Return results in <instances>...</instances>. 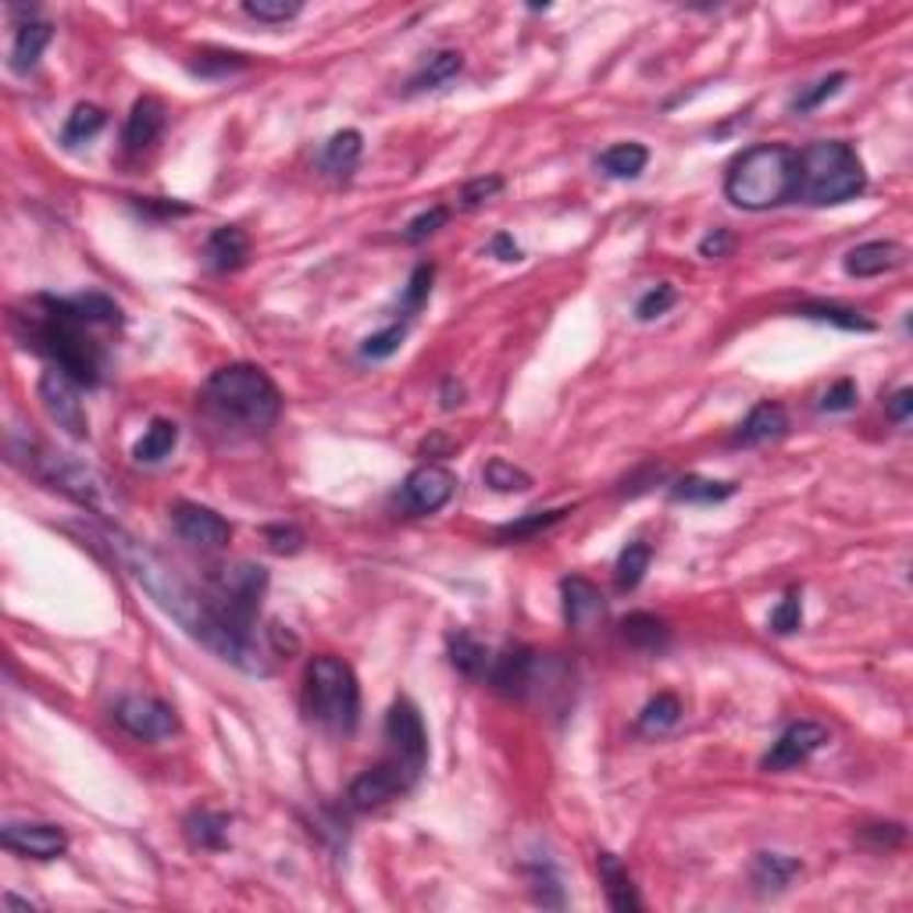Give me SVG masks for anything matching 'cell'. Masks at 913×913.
Instances as JSON below:
<instances>
[{"label": "cell", "instance_id": "obj_1", "mask_svg": "<svg viewBox=\"0 0 913 913\" xmlns=\"http://www.w3.org/2000/svg\"><path fill=\"white\" fill-rule=\"evenodd\" d=\"M104 539L111 542V550L119 553V561L125 564L128 575L150 593V599L168 613L171 621H179L185 635H193L200 646H207L214 656H222L225 664L247 670V675H268L271 664H268L264 650L253 642V635L228 632V628L214 618L207 596L196 593L193 585H185L179 578V571L168 567V561H161L154 550H147L133 536L119 532V528H114V532H104Z\"/></svg>", "mask_w": 913, "mask_h": 913}, {"label": "cell", "instance_id": "obj_2", "mask_svg": "<svg viewBox=\"0 0 913 913\" xmlns=\"http://www.w3.org/2000/svg\"><path fill=\"white\" fill-rule=\"evenodd\" d=\"M204 407L222 428H239V432H264L279 421L282 393L271 375L257 364H225L207 379L200 393Z\"/></svg>", "mask_w": 913, "mask_h": 913}, {"label": "cell", "instance_id": "obj_3", "mask_svg": "<svg viewBox=\"0 0 913 913\" xmlns=\"http://www.w3.org/2000/svg\"><path fill=\"white\" fill-rule=\"evenodd\" d=\"M799 150L785 143H756L742 150L724 176V196L742 211H775L796 200Z\"/></svg>", "mask_w": 913, "mask_h": 913}, {"label": "cell", "instance_id": "obj_4", "mask_svg": "<svg viewBox=\"0 0 913 913\" xmlns=\"http://www.w3.org/2000/svg\"><path fill=\"white\" fill-rule=\"evenodd\" d=\"M36 304L43 307L40 314H25V339L29 347L40 350L43 357H50V364L57 371H65V375L82 385V390H93L100 382V350L97 342L86 336V328L76 322L71 314H65L57 307L54 296H40Z\"/></svg>", "mask_w": 913, "mask_h": 913}, {"label": "cell", "instance_id": "obj_5", "mask_svg": "<svg viewBox=\"0 0 913 913\" xmlns=\"http://www.w3.org/2000/svg\"><path fill=\"white\" fill-rule=\"evenodd\" d=\"M867 190V171L860 154L842 139H818L799 154L796 196L810 207L849 204Z\"/></svg>", "mask_w": 913, "mask_h": 913}, {"label": "cell", "instance_id": "obj_6", "mask_svg": "<svg viewBox=\"0 0 913 913\" xmlns=\"http://www.w3.org/2000/svg\"><path fill=\"white\" fill-rule=\"evenodd\" d=\"M304 707L314 724L332 735H353L361 721V685L347 661L332 653H318L307 661L304 675Z\"/></svg>", "mask_w": 913, "mask_h": 913}, {"label": "cell", "instance_id": "obj_7", "mask_svg": "<svg viewBox=\"0 0 913 913\" xmlns=\"http://www.w3.org/2000/svg\"><path fill=\"white\" fill-rule=\"evenodd\" d=\"M8 450H11V461L29 456L25 471H33V475L47 482L50 489L65 493L68 499H76L79 507L93 510V514H108V507H111L108 482L100 478L93 467H86L82 461H76V456H68V453H54L47 447H40L36 439H25V450L8 442Z\"/></svg>", "mask_w": 913, "mask_h": 913}, {"label": "cell", "instance_id": "obj_8", "mask_svg": "<svg viewBox=\"0 0 913 913\" xmlns=\"http://www.w3.org/2000/svg\"><path fill=\"white\" fill-rule=\"evenodd\" d=\"M264 593H268V571L250 561L218 567L207 578V589H204L214 618L236 635H250Z\"/></svg>", "mask_w": 913, "mask_h": 913}, {"label": "cell", "instance_id": "obj_9", "mask_svg": "<svg viewBox=\"0 0 913 913\" xmlns=\"http://www.w3.org/2000/svg\"><path fill=\"white\" fill-rule=\"evenodd\" d=\"M385 739L393 746V760L407 770L410 781H418V775L428 764V735H425V721L418 707L410 699H396L385 713Z\"/></svg>", "mask_w": 913, "mask_h": 913}, {"label": "cell", "instance_id": "obj_10", "mask_svg": "<svg viewBox=\"0 0 913 913\" xmlns=\"http://www.w3.org/2000/svg\"><path fill=\"white\" fill-rule=\"evenodd\" d=\"M79 390L82 385L71 382L65 371H43L40 375V385H36V393H40V404L43 410H47V418L61 428V432H68L71 439H86L90 436V418H86V407H82V399H79Z\"/></svg>", "mask_w": 913, "mask_h": 913}, {"label": "cell", "instance_id": "obj_11", "mask_svg": "<svg viewBox=\"0 0 913 913\" xmlns=\"http://www.w3.org/2000/svg\"><path fill=\"white\" fill-rule=\"evenodd\" d=\"M114 721L139 742H165L179 732L176 710L154 696H125L114 707Z\"/></svg>", "mask_w": 913, "mask_h": 913}, {"label": "cell", "instance_id": "obj_12", "mask_svg": "<svg viewBox=\"0 0 913 913\" xmlns=\"http://www.w3.org/2000/svg\"><path fill=\"white\" fill-rule=\"evenodd\" d=\"M827 728L818 724V721H792L785 732L775 739V746L767 749L764 756V770H789V767H799V764H807L813 753L824 749L827 746Z\"/></svg>", "mask_w": 913, "mask_h": 913}, {"label": "cell", "instance_id": "obj_13", "mask_svg": "<svg viewBox=\"0 0 913 913\" xmlns=\"http://www.w3.org/2000/svg\"><path fill=\"white\" fill-rule=\"evenodd\" d=\"M0 842H4V849L29 856V860H57L68 849L65 827L47 821H8Z\"/></svg>", "mask_w": 913, "mask_h": 913}, {"label": "cell", "instance_id": "obj_14", "mask_svg": "<svg viewBox=\"0 0 913 913\" xmlns=\"http://www.w3.org/2000/svg\"><path fill=\"white\" fill-rule=\"evenodd\" d=\"M171 525H176L182 542H190V546H200V550H222V546H228V539H233V525H228L218 510L200 507V504H176V510H171Z\"/></svg>", "mask_w": 913, "mask_h": 913}, {"label": "cell", "instance_id": "obj_15", "mask_svg": "<svg viewBox=\"0 0 913 913\" xmlns=\"http://www.w3.org/2000/svg\"><path fill=\"white\" fill-rule=\"evenodd\" d=\"M453 489H456L453 471L439 467V464H421V467H414L404 482V504L414 514H436L453 499Z\"/></svg>", "mask_w": 913, "mask_h": 913}, {"label": "cell", "instance_id": "obj_16", "mask_svg": "<svg viewBox=\"0 0 913 913\" xmlns=\"http://www.w3.org/2000/svg\"><path fill=\"white\" fill-rule=\"evenodd\" d=\"M410 785L414 781L407 778L404 767H399L396 760H385L379 767L364 770L361 778H353V785H350V807H357V810H379V807L390 803V799H396L399 792H407Z\"/></svg>", "mask_w": 913, "mask_h": 913}, {"label": "cell", "instance_id": "obj_17", "mask_svg": "<svg viewBox=\"0 0 913 913\" xmlns=\"http://www.w3.org/2000/svg\"><path fill=\"white\" fill-rule=\"evenodd\" d=\"M561 596H564V621L575 632H589L593 624H599L607 618V604L599 589L582 575H571L561 582Z\"/></svg>", "mask_w": 913, "mask_h": 913}, {"label": "cell", "instance_id": "obj_18", "mask_svg": "<svg viewBox=\"0 0 913 913\" xmlns=\"http://www.w3.org/2000/svg\"><path fill=\"white\" fill-rule=\"evenodd\" d=\"M536 678V653L528 646H507L499 656H493L489 664V681L499 696L521 699L528 692V685Z\"/></svg>", "mask_w": 913, "mask_h": 913}, {"label": "cell", "instance_id": "obj_19", "mask_svg": "<svg viewBox=\"0 0 913 913\" xmlns=\"http://www.w3.org/2000/svg\"><path fill=\"white\" fill-rule=\"evenodd\" d=\"M906 261V250L899 247V243L892 239H870V243H860V247H853L846 253V261H842V268H846V275L853 279H875V275H884V271H892Z\"/></svg>", "mask_w": 913, "mask_h": 913}, {"label": "cell", "instance_id": "obj_20", "mask_svg": "<svg viewBox=\"0 0 913 913\" xmlns=\"http://www.w3.org/2000/svg\"><path fill=\"white\" fill-rule=\"evenodd\" d=\"M785 432H789V414H785L781 404H770V399H764V404H756L746 414V418H742V425L735 428L732 442H735V447H764V442L781 439Z\"/></svg>", "mask_w": 913, "mask_h": 913}, {"label": "cell", "instance_id": "obj_21", "mask_svg": "<svg viewBox=\"0 0 913 913\" xmlns=\"http://www.w3.org/2000/svg\"><path fill=\"white\" fill-rule=\"evenodd\" d=\"M596 870H599V881H604V892H607L610 910H618V913H639L642 910V899L635 892V881H632V875H628V867L621 864V856L599 853L596 856Z\"/></svg>", "mask_w": 913, "mask_h": 913}, {"label": "cell", "instance_id": "obj_22", "mask_svg": "<svg viewBox=\"0 0 913 913\" xmlns=\"http://www.w3.org/2000/svg\"><path fill=\"white\" fill-rule=\"evenodd\" d=\"M204 257L214 271H236L247 264V257H250V236L243 233L239 225H218L207 236Z\"/></svg>", "mask_w": 913, "mask_h": 913}, {"label": "cell", "instance_id": "obj_23", "mask_svg": "<svg viewBox=\"0 0 913 913\" xmlns=\"http://www.w3.org/2000/svg\"><path fill=\"white\" fill-rule=\"evenodd\" d=\"M161 128H165V104L157 97H139L133 111H128L122 139L128 150H147L150 143L161 136Z\"/></svg>", "mask_w": 913, "mask_h": 913}, {"label": "cell", "instance_id": "obj_24", "mask_svg": "<svg viewBox=\"0 0 913 913\" xmlns=\"http://www.w3.org/2000/svg\"><path fill=\"white\" fill-rule=\"evenodd\" d=\"M54 40V25L50 22H40V19H25L19 25V33H14V47H11V71H33L40 65L43 50H47V43Z\"/></svg>", "mask_w": 913, "mask_h": 913}, {"label": "cell", "instance_id": "obj_25", "mask_svg": "<svg viewBox=\"0 0 913 913\" xmlns=\"http://www.w3.org/2000/svg\"><path fill=\"white\" fill-rule=\"evenodd\" d=\"M57 307L65 314H71L82 325H119L122 322V307L114 304L104 293H79V296H54Z\"/></svg>", "mask_w": 913, "mask_h": 913}, {"label": "cell", "instance_id": "obj_26", "mask_svg": "<svg viewBox=\"0 0 913 913\" xmlns=\"http://www.w3.org/2000/svg\"><path fill=\"white\" fill-rule=\"evenodd\" d=\"M621 639L635 650L661 653L670 642V628L661 618H653V613L635 610V613H628V618H621Z\"/></svg>", "mask_w": 913, "mask_h": 913}, {"label": "cell", "instance_id": "obj_27", "mask_svg": "<svg viewBox=\"0 0 913 913\" xmlns=\"http://www.w3.org/2000/svg\"><path fill=\"white\" fill-rule=\"evenodd\" d=\"M447 650H450V664L461 670V675H467V678H485V675H489V664H493L489 650H485L471 632H464V628L450 632Z\"/></svg>", "mask_w": 913, "mask_h": 913}, {"label": "cell", "instance_id": "obj_28", "mask_svg": "<svg viewBox=\"0 0 913 913\" xmlns=\"http://www.w3.org/2000/svg\"><path fill=\"white\" fill-rule=\"evenodd\" d=\"M803 870V864L792 860V856H781V853H756L753 860V884L760 892H781L789 889V881Z\"/></svg>", "mask_w": 913, "mask_h": 913}, {"label": "cell", "instance_id": "obj_29", "mask_svg": "<svg viewBox=\"0 0 913 913\" xmlns=\"http://www.w3.org/2000/svg\"><path fill=\"white\" fill-rule=\"evenodd\" d=\"M599 168L610 179H639L650 165V150L642 143H613L604 154H599Z\"/></svg>", "mask_w": 913, "mask_h": 913}, {"label": "cell", "instance_id": "obj_30", "mask_svg": "<svg viewBox=\"0 0 913 913\" xmlns=\"http://www.w3.org/2000/svg\"><path fill=\"white\" fill-rule=\"evenodd\" d=\"M185 838L196 849H225L228 842V813L222 810H193L185 818Z\"/></svg>", "mask_w": 913, "mask_h": 913}, {"label": "cell", "instance_id": "obj_31", "mask_svg": "<svg viewBox=\"0 0 913 913\" xmlns=\"http://www.w3.org/2000/svg\"><path fill=\"white\" fill-rule=\"evenodd\" d=\"M799 318L807 322H824V325H835L842 332H875V322L864 318L860 311L853 307H838V304H827V300H813V304L796 307Z\"/></svg>", "mask_w": 913, "mask_h": 913}, {"label": "cell", "instance_id": "obj_32", "mask_svg": "<svg viewBox=\"0 0 913 913\" xmlns=\"http://www.w3.org/2000/svg\"><path fill=\"white\" fill-rule=\"evenodd\" d=\"M461 68H464V57L456 54V50H439L428 57V65L407 82V93H428V90H439V86H447L453 76H461Z\"/></svg>", "mask_w": 913, "mask_h": 913}, {"label": "cell", "instance_id": "obj_33", "mask_svg": "<svg viewBox=\"0 0 913 913\" xmlns=\"http://www.w3.org/2000/svg\"><path fill=\"white\" fill-rule=\"evenodd\" d=\"M176 442H179V425L168 421V418H154L150 428L139 436V442L133 447V456L139 464H157L176 450Z\"/></svg>", "mask_w": 913, "mask_h": 913}, {"label": "cell", "instance_id": "obj_34", "mask_svg": "<svg viewBox=\"0 0 913 913\" xmlns=\"http://www.w3.org/2000/svg\"><path fill=\"white\" fill-rule=\"evenodd\" d=\"M364 150V136L357 133V128H342L332 139L325 143L322 150V168L328 176H347V171L357 165V157Z\"/></svg>", "mask_w": 913, "mask_h": 913}, {"label": "cell", "instance_id": "obj_35", "mask_svg": "<svg viewBox=\"0 0 913 913\" xmlns=\"http://www.w3.org/2000/svg\"><path fill=\"white\" fill-rule=\"evenodd\" d=\"M670 496H675L678 504H724L728 496H735V482L685 475L681 482L670 485Z\"/></svg>", "mask_w": 913, "mask_h": 913}, {"label": "cell", "instance_id": "obj_36", "mask_svg": "<svg viewBox=\"0 0 913 913\" xmlns=\"http://www.w3.org/2000/svg\"><path fill=\"white\" fill-rule=\"evenodd\" d=\"M564 514H571L567 507H556V510H528L521 518H514L507 525L496 528V539L499 542H521V539H532L539 532H546L556 521H564Z\"/></svg>", "mask_w": 913, "mask_h": 913}, {"label": "cell", "instance_id": "obj_37", "mask_svg": "<svg viewBox=\"0 0 913 913\" xmlns=\"http://www.w3.org/2000/svg\"><path fill=\"white\" fill-rule=\"evenodd\" d=\"M104 125H108L104 108H97V104H76V108H71V114H68L65 128H61V143H65V147H79V143H90Z\"/></svg>", "mask_w": 913, "mask_h": 913}, {"label": "cell", "instance_id": "obj_38", "mask_svg": "<svg viewBox=\"0 0 913 913\" xmlns=\"http://www.w3.org/2000/svg\"><path fill=\"white\" fill-rule=\"evenodd\" d=\"M681 721V699L675 692H661L656 699H650L639 713V728L650 735H661L667 728H675Z\"/></svg>", "mask_w": 913, "mask_h": 913}, {"label": "cell", "instance_id": "obj_39", "mask_svg": "<svg viewBox=\"0 0 913 913\" xmlns=\"http://www.w3.org/2000/svg\"><path fill=\"white\" fill-rule=\"evenodd\" d=\"M650 561H653V550L646 546V542H628V546L621 550V556H618V567H613L618 589H621V593L635 589V585H639L642 578H646Z\"/></svg>", "mask_w": 913, "mask_h": 913}, {"label": "cell", "instance_id": "obj_40", "mask_svg": "<svg viewBox=\"0 0 913 913\" xmlns=\"http://www.w3.org/2000/svg\"><path fill=\"white\" fill-rule=\"evenodd\" d=\"M482 478L493 493H528L532 489V475L521 467H514L510 461H504V456H493V461L485 464Z\"/></svg>", "mask_w": 913, "mask_h": 913}, {"label": "cell", "instance_id": "obj_41", "mask_svg": "<svg viewBox=\"0 0 913 913\" xmlns=\"http://www.w3.org/2000/svg\"><path fill=\"white\" fill-rule=\"evenodd\" d=\"M432 279H436V268L421 261L418 268L410 271V279L404 285V296H399V311H404V318L410 314H418L428 304V293H432Z\"/></svg>", "mask_w": 913, "mask_h": 913}, {"label": "cell", "instance_id": "obj_42", "mask_svg": "<svg viewBox=\"0 0 913 913\" xmlns=\"http://www.w3.org/2000/svg\"><path fill=\"white\" fill-rule=\"evenodd\" d=\"M200 61L190 65L193 76H204V79H225V76H233V71H243L250 61L243 54H228V50H204V54H196Z\"/></svg>", "mask_w": 913, "mask_h": 913}, {"label": "cell", "instance_id": "obj_43", "mask_svg": "<svg viewBox=\"0 0 913 913\" xmlns=\"http://www.w3.org/2000/svg\"><path fill=\"white\" fill-rule=\"evenodd\" d=\"M846 82H849V76H846V71H832V76L818 79V82L810 86V90H803V93H799V97L792 100V111H796V114L818 111V108L824 104V100H832V97H835V93H838V90H842V86H846Z\"/></svg>", "mask_w": 913, "mask_h": 913}, {"label": "cell", "instance_id": "obj_44", "mask_svg": "<svg viewBox=\"0 0 913 913\" xmlns=\"http://www.w3.org/2000/svg\"><path fill=\"white\" fill-rule=\"evenodd\" d=\"M404 339H407V325L396 322V325H390V328H382V332L368 336L364 347H361V353L368 357V361H385V357H393L399 347H404Z\"/></svg>", "mask_w": 913, "mask_h": 913}, {"label": "cell", "instance_id": "obj_45", "mask_svg": "<svg viewBox=\"0 0 913 913\" xmlns=\"http://www.w3.org/2000/svg\"><path fill=\"white\" fill-rule=\"evenodd\" d=\"M675 285L670 282H661V285H653L650 293H642L639 296V304H635V318L639 322H653V318H661V314H667L670 307H675Z\"/></svg>", "mask_w": 913, "mask_h": 913}, {"label": "cell", "instance_id": "obj_46", "mask_svg": "<svg viewBox=\"0 0 913 913\" xmlns=\"http://www.w3.org/2000/svg\"><path fill=\"white\" fill-rule=\"evenodd\" d=\"M799 624H803V599H799V593H789L775 610H770L767 628L775 635H792V632H799Z\"/></svg>", "mask_w": 913, "mask_h": 913}, {"label": "cell", "instance_id": "obj_47", "mask_svg": "<svg viewBox=\"0 0 913 913\" xmlns=\"http://www.w3.org/2000/svg\"><path fill=\"white\" fill-rule=\"evenodd\" d=\"M243 11L257 22H290L304 11V4L300 0H247Z\"/></svg>", "mask_w": 913, "mask_h": 913}, {"label": "cell", "instance_id": "obj_48", "mask_svg": "<svg viewBox=\"0 0 913 913\" xmlns=\"http://www.w3.org/2000/svg\"><path fill=\"white\" fill-rule=\"evenodd\" d=\"M447 218H450V211L442 207V204L428 207V211H421V214H418V218H410V222H407V228H404V239H407V243H425L428 236L439 233V228L447 225Z\"/></svg>", "mask_w": 913, "mask_h": 913}, {"label": "cell", "instance_id": "obj_49", "mask_svg": "<svg viewBox=\"0 0 913 913\" xmlns=\"http://www.w3.org/2000/svg\"><path fill=\"white\" fill-rule=\"evenodd\" d=\"M532 889H536V903L556 906V910L564 906V889H561V881H556V875H553L550 867L532 870Z\"/></svg>", "mask_w": 913, "mask_h": 913}, {"label": "cell", "instance_id": "obj_50", "mask_svg": "<svg viewBox=\"0 0 913 913\" xmlns=\"http://www.w3.org/2000/svg\"><path fill=\"white\" fill-rule=\"evenodd\" d=\"M856 399H860V393H856V382H853V379H842V382H835L832 390H827V393L821 396V410H827V414H846V410L856 407Z\"/></svg>", "mask_w": 913, "mask_h": 913}, {"label": "cell", "instance_id": "obj_51", "mask_svg": "<svg viewBox=\"0 0 913 913\" xmlns=\"http://www.w3.org/2000/svg\"><path fill=\"white\" fill-rule=\"evenodd\" d=\"M499 190H504V179H499V176H478V179H471L461 190V204L464 207H478V204H485V200H493Z\"/></svg>", "mask_w": 913, "mask_h": 913}, {"label": "cell", "instance_id": "obj_52", "mask_svg": "<svg viewBox=\"0 0 913 913\" xmlns=\"http://www.w3.org/2000/svg\"><path fill=\"white\" fill-rule=\"evenodd\" d=\"M264 539H268V546L275 550V553H300L304 550V532L293 525H268L264 528Z\"/></svg>", "mask_w": 913, "mask_h": 913}, {"label": "cell", "instance_id": "obj_53", "mask_svg": "<svg viewBox=\"0 0 913 913\" xmlns=\"http://www.w3.org/2000/svg\"><path fill=\"white\" fill-rule=\"evenodd\" d=\"M735 247V236L728 233V228H713L710 236L699 239V257H707V261H718V257H728Z\"/></svg>", "mask_w": 913, "mask_h": 913}, {"label": "cell", "instance_id": "obj_54", "mask_svg": "<svg viewBox=\"0 0 913 913\" xmlns=\"http://www.w3.org/2000/svg\"><path fill=\"white\" fill-rule=\"evenodd\" d=\"M884 410H889V418L895 425H906L910 414H913V390L910 385H903V390H895L889 399H884Z\"/></svg>", "mask_w": 913, "mask_h": 913}, {"label": "cell", "instance_id": "obj_55", "mask_svg": "<svg viewBox=\"0 0 913 913\" xmlns=\"http://www.w3.org/2000/svg\"><path fill=\"white\" fill-rule=\"evenodd\" d=\"M864 838L878 842V846H899V842L906 838V827L903 824H867Z\"/></svg>", "mask_w": 913, "mask_h": 913}, {"label": "cell", "instance_id": "obj_56", "mask_svg": "<svg viewBox=\"0 0 913 913\" xmlns=\"http://www.w3.org/2000/svg\"><path fill=\"white\" fill-rule=\"evenodd\" d=\"M143 214H154V218H171V214H190L185 204H176V200H165V196H147L136 204Z\"/></svg>", "mask_w": 913, "mask_h": 913}, {"label": "cell", "instance_id": "obj_57", "mask_svg": "<svg viewBox=\"0 0 913 913\" xmlns=\"http://www.w3.org/2000/svg\"><path fill=\"white\" fill-rule=\"evenodd\" d=\"M268 642H271V650H275L279 656H293L300 650V639L290 632V628H282V624H271L268 628Z\"/></svg>", "mask_w": 913, "mask_h": 913}, {"label": "cell", "instance_id": "obj_58", "mask_svg": "<svg viewBox=\"0 0 913 913\" xmlns=\"http://www.w3.org/2000/svg\"><path fill=\"white\" fill-rule=\"evenodd\" d=\"M489 253L499 257V261H507V264H510V261H521V247L514 243L510 233H496L493 243H489Z\"/></svg>", "mask_w": 913, "mask_h": 913}, {"label": "cell", "instance_id": "obj_59", "mask_svg": "<svg viewBox=\"0 0 913 913\" xmlns=\"http://www.w3.org/2000/svg\"><path fill=\"white\" fill-rule=\"evenodd\" d=\"M464 404V385L456 382V379H442V407L453 410V407H461Z\"/></svg>", "mask_w": 913, "mask_h": 913}]
</instances>
